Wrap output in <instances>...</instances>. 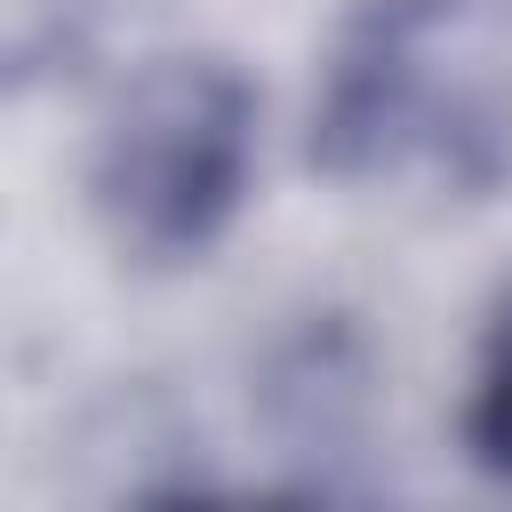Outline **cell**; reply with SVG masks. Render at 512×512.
Masks as SVG:
<instances>
[{
  "label": "cell",
  "instance_id": "6da1fadb",
  "mask_svg": "<svg viewBox=\"0 0 512 512\" xmlns=\"http://www.w3.org/2000/svg\"><path fill=\"white\" fill-rule=\"evenodd\" d=\"M248 152H256L248 80L216 56H160L120 88V104L96 128L88 160L96 224L112 232L120 256L144 264L200 256L248 192Z\"/></svg>",
  "mask_w": 512,
  "mask_h": 512
},
{
  "label": "cell",
  "instance_id": "7a4b0ae2",
  "mask_svg": "<svg viewBox=\"0 0 512 512\" xmlns=\"http://www.w3.org/2000/svg\"><path fill=\"white\" fill-rule=\"evenodd\" d=\"M472 448H480V464L512 472V312L496 320V344H488V368L472 392Z\"/></svg>",
  "mask_w": 512,
  "mask_h": 512
}]
</instances>
